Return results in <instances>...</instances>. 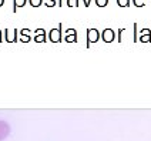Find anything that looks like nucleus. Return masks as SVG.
Returning <instances> with one entry per match:
<instances>
[{
  "instance_id": "f257e3e1",
  "label": "nucleus",
  "mask_w": 151,
  "mask_h": 141,
  "mask_svg": "<svg viewBox=\"0 0 151 141\" xmlns=\"http://www.w3.org/2000/svg\"><path fill=\"white\" fill-rule=\"evenodd\" d=\"M100 40V32L97 29H88L87 30V47H90L91 43H97Z\"/></svg>"
},
{
  "instance_id": "f03ea898",
  "label": "nucleus",
  "mask_w": 151,
  "mask_h": 141,
  "mask_svg": "<svg viewBox=\"0 0 151 141\" xmlns=\"http://www.w3.org/2000/svg\"><path fill=\"white\" fill-rule=\"evenodd\" d=\"M49 40L51 43H60L61 42V24H59V27L51 29L49 33Z\"/></svg>"
},
{
  "instance_id": "7ed1b4c3",
  "label": "nucleus",
  "mask_w": 151,
  "mask_h": 141,
  "mask_svg": "<svg viewBox=\"0 0 151 141\" xmlns=\"http://www.w3.org/2000/svg\"><path fill=\"white\" fill-rule=\"evenodd\" d=\"M101 39L104 43H113L116 40V32L113 29H104L101 32Z\"/></svg>"
},
{
  "instance_id": "20e7f679",
  "label": "nucleus",
  "mask_w": 151,
  "mask_h": 141,
  "mask_svg": "<svg viewBox=\"0 0 151 141\" xmlns=\"http://www.w3.org/2000/svg\"><path fill=\"white\" fill-rule=\"evenodd\" d=\"M64 42L66 43H77V32H76V29H67V30H66Z\"/></svg>"
},
{
  "instance_id": "39448f33",
  "label": "nucleus",
  "mask_w": 151,
  "mask_h": 141,
  "mask_svg": "<svg viewBox=\"0 0 151 141\" xmlns=\"http://www.w3.org/2000/svg\"><path fill=\"white\" fill-rule=\"evenodd\" d=\"M33 39H34V42L36 43H46V39H47L46 30H44V29H37L36 33H34Z\"/></svg>"
},
{
  "instance_id": "423d86ee",
  "label": "nucleus",
  "mask_w": 151,
  "mask_h": 141,
  "mask_svg": "<svg viewBox=\"0 0 151 141\" xmlns=\"http://www.w3.org/2000/svg\"><path fill=\"white\" fill-rule=\"evenodd\" d=\"M138 40L141 43H151V30L150 29H143V30L140 32Z\"/></svg>"
},
{
  "instance_id": "0eeeda50",
  "label": "nucleus",
  "mask_w": 151,
  "mask_h": 141,
  "mask_svg": "<svg viewBox=\"0 0 151 141\" xmlns=\"http://www.w3.org/2000/svg\"><path fill=\"white\" fill-rule=\"evenodd\" d=\"M4 33H6V42L7 43H16L17 42V30H13V33H10V30L6 29Z\"/></svg>"
},
{
  "instance_id": "6e6552de",
  "label": "nucleus",
  "mask_w": 151,
  "mask_h": 141,
  "mask_svg": "<svg viewBox=\"0 0 151 141\" xmlns=\"http://www.w3.org/2000/svg\"><path fill=\"white\" fill-rule=\"evenodd\" d=\"M9 131H10V128H9V125L4 123V121H0V140H3V138H6L7 137Z\"/></svg>"
},
{
  "instance_id": "1a4fd4ad",
  "label": "nucleus",
  "mask_w": 151,
  "mask_h": 141,
  "mask_svg": "<svg viewBox=\"0 0 151 141\" xmlns=\"http://www.w3.org/2000/svg\"><path fill=\"white\" fill-rule=\"evenodd\" d=\"M20 40H22V43H29L32 40V36H30V30L29 29H23L20 32Z\"/></svg>"
},
{
  "instance_id": "9d476101",
  "label": "nucleus",
  "mask_w": 151,
  "mask_h": 141,
  "mask_svg": "<svg viewBox=\"0 0 151 141\" xmlns=\"http://www.w3.org/2000/svg\"><path fill=\"white\" fill-rule=\"evenodd\" d=\"M26 1H27V0H13V12L16 13L20 7H24Z\"/></svg>"
},
{
  "instance_id": "9b49d317",
  "label": "nucleus",
  "mask_w": 151,
  "mask_h": 141,
  "mask_svg": "<svg viewBox=\"0 0 151 141\" xmlns=\"http://www.w3.org/2000/svg\"><path fill=\"white\" fill-rule=\"evenodd\" d=\"M117 4L120 6V7H127L128 9V6H130V0H117Z\"/></svg>"
},
{
  "instance_id": "f8f14e48",
  "label": "nucleus",
  "mask_w": 151,
  "mask_h": 141,
  "mask_svg": "<svg viewBox=\"0 0 151 141\" xmlns=\"http://www.w3.org/2000/svg\"><path fill=\"white\" fill-rule=\"evenodd\" d=\"M43 4V0H30V6L32 7H40Z\"/></svg>"
},
{
  "instance_id": "ddd939ff",
  "label": "nucleus",
  "mask_w": 151,
  "mask_h": 141,
  "mask_svg": "<svg viewBox=\"0 0 151 141\" xmlns=\"http://www.w3.org/2000/svg\"><path fill=\"white\" fill-rule=\"evenodd\" d=\"M133 4H134L135 7H144V4H145V0H133Z\"/></svg>"
},
{
  "instance_id": "4468645a",
  "label": "nucleus",
  "mask_w": 151,
  "mask_h": 141,
  "mask_svg": "<svg viewBox=\"0 0 151 141\" xmlns=\"http://www.w3.org/2000/svg\"><path fill=\"white\" fill-rule=\"evenodd\" d=\"M96 4L99 7H106L109 4V0H96Z\"/></svg>"
},
{
  "instance_id": "2eb2a0df",
  "label": "nucleus",
  "mask_w": 151,
  "mask_h": 141,
  "mask_svg": "<svg viewBox=\"0 0 151 141\" xmlns=\"http://www.w3.org/2000/svg\"><path fill=\"white\" fill-rule=\"evenodd\" d=\"M44 4H46V7H54V6L57 4V1H56V0H46Z\"/></svg>"
},
{
  "instance_id": "dca6fc26",
  "label": "nucleus",
  "mask_w": 151,
  "mask_h": 141,
  "mask_svg": "<svg viewBox=\"0 0 151 141\" xmlns=\"http://www.w3.org/2000/svg\"><path fill=\"white\" fill-rule=\"evenodd\" d=\"M133 27H134V43L138 42V34H137V23H134L133 24Z\"/></svg>"
},
{
  "instance_id": "f3484780",
  "label": "nucleus",
  "mask_w": 151,
  "mask_h": 141,
  "mask_svg": "<svg viewBox=\"0 0 151 141\" xmlns=\"http://www.w3.org/2000/svg\"><path fill=\"white\" fill-rule=\"evenodd\" d=\"M67 6H68V7H71V6H73V3H71V0H67Z\"/></svg>"
},
{
  "instance_id": "a211bd4d",
  "label": "nucleus",
  "mask_w": 151,
  "mask_h": 141,
  "mask_svg": "<svg viewBox=\"0 0 151 141\" xmlns=\"http://www.w3.org/2000/svg\"><path fill=\"white\" fill-rule=\"evenodd\" d=\"M3 4H4V0H0V7H1Z\"/></svg>"
},
{
  "instance_id": "6ab92c4d",
  "label": "nucleus",
  "mask_w": 151,
  "mask_h": 141,
  "mask_svg": "<svg viewBox=\"0 0 151 141\" xmlns=\"http://www.w3.org/2000/svg\"><path fill=\"white\" fill-rule=\"evenodd\" d=\"M0 43H1V30H0Z\"/></svg>"
}]
</instances>
